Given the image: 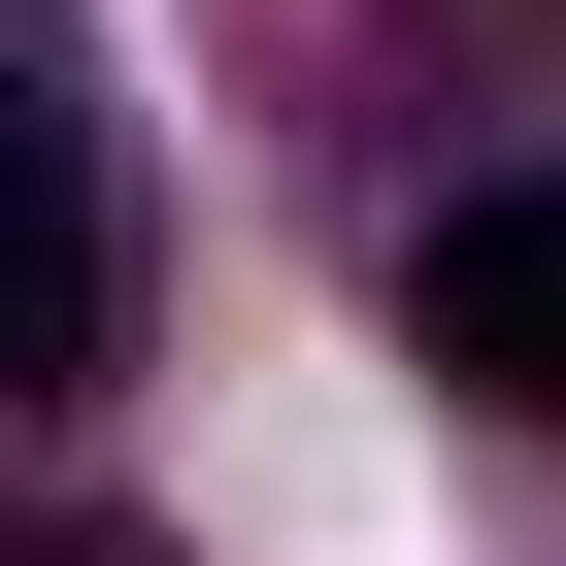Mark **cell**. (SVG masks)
I'll return each mask as SVG.
<instances>
[{
  "label": "cell",
  "instance_id": "cell-1",
  "mask_svg": "<svg viewBox=\"0 0 566 566\" xmlns=\"http://www.w3.org/2000/svg\"><path fill=\"white\" fill-rule=\"evenodd\" d=\"M101 301H134V233H101V101L0 34V400H67V367H101Z\"/></svg>",
  "mask_w": 566,
  "mask_h": 566
},
{
  "label": "cell",
  "instance_id": "cell-2",
  "mask_svg": "<svg viewBox=\"0 0 566 566\" xmlns=\"http://www.w3.org/2000/svg\"><path fill=\"white\" fill-rule=\"evenodd\" d=\"M400 334H433V367H467L500 433H566V167H500V200H467V233L400 266Z\"/></svg>",
  "mask_w": 566,
  "mask_h": 566
}]
</instances>
